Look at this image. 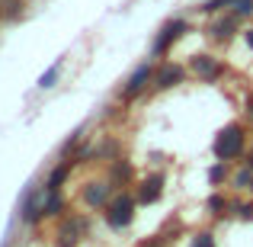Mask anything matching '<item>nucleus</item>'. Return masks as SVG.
Listing matches in <instances>:
<instances>
[{"label": "nucleus", "instance_id": "f257e3e1", "mask_svg": "<svg viewBox=\"0 0 253 247\" xmlns=\"http://www.w3.org/2000/svg\"><path fill=\"white\" fill-rule=\"evenodd\" d=\"M211 151H215V161H237V157H244V151H247V129H244V122L224 125L215 135Z\"/></svg>", "mask_w": 253, "mask_h": 247}, {"label": "nucleus", "instance_id": "f03ea898", "mask_svg": "<svg viewBox=\"0 0 253 247\" xmlns=\"http://www.w3.org/2000/svg\"><path fill=\"white\" fill-rule=\"evenodd\" d=\"M135 209H138V199L131 196V193H116L103 209L106 225H109L112 231H125L131 222H135Z\"/></svg>", "mask_w": 253, "mask_h": 247}, {"label": "nucleus", "instance_id": "7ed1b4c3", "mask_svg": "<svg viewBox=\"0 0 253 247\" xmlns=\"http://www.w3.org/2000/svg\"><path fill=\"white\" fill-rule=\"evenodd\" d=\"M189 32V23L186 19H170V23H164V29H161V36L154 39V45H151V58H164L167 51L173 49V45L179 42V39Z\"/></svg>", "mask_w": 253, "mask_h": 247}, {"label": "nucleus", "instance_id": "20e7f679", "mask_svg": "<svg viewBox=\"0 0 253 247\" xmlns=\"http://www.w3.org/2000/svg\"><path fill=\"white\" fill-rule=\"evenodd\" d=\"M164 183H167V173L164 170H154V173H148V177L138 180V190H135L138 205H154L157 199L164 196Z\"/></svg>", "mask_w": 253, "mask_h": 247}, {"label": "nucleus", "instance_id": "39448f33", "mask_svg": "<svg viewBox=\"0 0 253 247\" xmlns=\"http://www.w3.org/2000/svg\"><path fill=\"white\" fill-rule=\"evenodd\" d=\"M154 61H144V64H138L135 71H131V77L128 81H125V87H122V93H119V97L122 99H135L138 93H144L148 90V84L154 81Z\"/></svg>", "mask_w": 253, "mask_h": 247}, {"label": "nucleus", "instance_id": "423d86ee", "mask_svg": "<svg viewBox=\"0 0 253 247\" xmlns=\"http://www.w3.org/2000/svg\"><path fill=\"white\" fill-rule=\"evenodd\" d=\"M116 196V183L112 180H93L84 186V202L90 209H106V202Z\"/></svg>", "mask_w": 253, "mask_h": 247}, {"label": "nucleus", "instance_id": "0eeeda50", "mask_svg": "<svg viewBox=\"0 0 253 247\" xmlns=\"http://www.w3.org/2000/svg\"><path fill=\"white\" fill-rule=\"evenodd\" d=\"M189 71L199 77V81H218V77L224 74V64L218 61L215 55H192L189 58Z\"/></svg>", "mask_w": 253, "mask_h": 247}, {"label": "nucleus", "instance_id": "6e6552de", "mask_svg": "<svg viewBox=\"0 0 253 247\" xmlns=\"http://www.w3.org/2000/svg\"><path fill=\"white\" fill-rule=\"evenodd\" d=\"M186 81V68L183 64H173V61H164L161 68L154 71V90H170V87H179Z\"/></svg>", "mask_w": 253, "mask_h": 247}, {"label": "nucleus", "instance_id": "1a4fd4ad", "mask_svg": "<svg viewBox=\"0 0 253 247\" xmlns=\"http://www.w3.org/2000/svg\"><path fill=\"white\" fill-rule=\"evenodd\" d=\"M237 26H241V19L234 16V13H228V16H218L215 23L209 26V39L211 42H231L237 32Z\"/></svg>", "mask_w": 253, "mask_h": 247}, {"label": "nucleus", "instance_id": "9d476101", "mask_svg": "<svg viewBox=\"0 0 253 247\" xmlns=\"http://www.w3.org/2000/svg\"><path fill=\"white\" fill-rule=\"evenodd\" d=\"M19 218H23V225H36L39 218H42V193L32 190L29 196L23 199V212H19Z\"/></svg>", "mask_w": 253, "mask_h": 247}, {"label": "nucleus", "instance_id": "9b49d317", "mask_svg": "<svg viewBox=\"0 0 253 247\" xmlns=\"http://www.w3.org/2000/svg\"><path fill=\"white\" fill-rule=\"evenodd\" d=\"M109 180L116 183V190H119V186H131V183H135V170H131L128 161H112V167H109Z\"/></svg>", "mask_w": 253, "mask_h": 247}, {"label": "nucleus", "instance_id": "f8f14e48", "mask_svg": "<svg viewBox=\"0 0 253 247\" xmlns=\"http://www.w3.org/2000/svg\"><path fill=\"white\" fill-rule=\"evenodd\" d=\"M64 196L58 190H51V193H45V199H42V215H48V218H61L64 215Z\"/></svg>", "mask_w": 253, "mask_h": 247}, {"label": "nucleus", "instance_id": "ddd939ff", "mask_svg": "<svg viewBox=\"0 0 253 247\" xmlns=\"http://www.w3.org/2000/svg\"><path fill=\"white\" fill-rule=\"evenodd\" d=\"M71 170H74V161H64V164H58L55 170L48 173V180H45V193H51V190H61V183L71 177Z\"/></svg>", "mask_w": 253, "mask_h": 247}, {"label": "nucleus", "instance_id": "4468645a", "mask_svg": "<svg viewBox=\"0 0 253 247\" xmlns=\"http://www.w3.org/2000/svg\"><path fill=\"white\" fill-rule=\"evenodd\" d=\"M205 209H209L211 218H224V215H231V199L224 196V193H211L209 202H205Z\"/></svg>", "mask_w": 253, "mask_h": 247}, {"label": "nucleus", "instance_id": "2eb2a0df", "mask_svg": "<svg viewBox=\"0 0 253 247\" xmlns=\"http://www.w3.org/2000/svg\"><path fill=\"white\" fill-rule=\"evenodd\" d=\"M231 183H234L237 193H250L253 190V167L250 164H241V170L231 177Z\"/></svg>", "mask_w": 253, "mask_h": 247}, {"label": "nucleus", "instance_id": "dca6fc26", "mask_svg": "<svg viewBox=\"0 0 253 247\" xmlns=\"http://www.w3.org/2000/svg\"><path fill=\"white\" fill-rule=\"evenodd\" d=\"M228 180H231L228 161H215V164H211V170H209V183L211 186H221V183H228Z\"/></svg>", "mask_w": 253, "mask_h": 247}, {"label": "nucleus", "instance_id": "f3484780", "mask_svg": "<svg viewBox=\"0 0 253 247\" xmlns=\"http://www.w3.org/2000/svg\"><path fill=\"white\" fill-rule=\"evenodd\" d=\"M231 212H234L237 218H244V222H253V199H237V202H231Z\"/></svg>", "mask_w": 253, "mask_h": 247}, {"label": "nucleus", "instance_id": "a211bd4d", "mask_svg": "<svg viewBox=\"0 0 253 247\" xmlns=\"http://www.w3.org/2000/svg\"><path fill=\"white\" fill-rule=\"evenodd\" d=\"M58 77H61V61H55V64H51V68L45 71L42 77H39V87H42V90H51Z\"/></svg>", "mask_w": 253, "mask_h": 247}, {"label": "nucleus", "instance_id": "6ab92c4d", "mask_svg": "<svg viewBox=\"0 0 253 247\" xmlns=\"http://www.w3.org/2000/svg\"><path fill=\"white\" fill-rule=\"evenodd\" d=\"M231 3H234V0H205L199 10L209 13V16H215V13H228V10H231Z\"/></svg>", "mask_w": 253, "mask_h": 247}, {"label": "nucleus", "instance_id": "aec40b11", "mask_svg": "<svg viewBox=\"0 0 253 247\" xmlns=\"http://www.w3.org/2000/svg\"><path fill=\"white\" fill-rule=\"evenodd\" d=\"M228 13H234L237 19H247V16H253V0H234Z\"/></svg>", "mask_w": 253, "mask_h": 247}, {"label": "nucleus", "instance_id": "412c9836", "mask_svg": "<svg viewBox=\"0 0 253 247\" xmlns=\"http://www.w3.org/2000/svg\"><path fill=\"white\" fill-rule=\"evenodd\" d=\"M192 247H218L215 235H211V231H199V235L192 238Z\"/></svg>", "mask_w": 253, "mask_h": 247}, {"label": "nucleus", "instance_id": "4be33fe9", "mask_svg": "<svg viewBox=\"0 0 253 247\" xmlns=\"http://www.w3.org/2000/svg\"><path fill=\"white\" fill-rule=\"evenodd\" d=\"M138 247H167V241L164 238H148V241H141Z\"/></svg>", "mask_w": 253, "mask_h": 247}, {"label": "nucleus", "instance_id": "5701e85b", "mask_svg": "<svg viewBox=\"0 0 253 247\" xmlns=\"http://www.w3.org/2000/svg\"><path fill=\"white\" fill-rule=\"evenodd\" d=\"M244 42H247V49L253 51V26H247V29H244Z\"/></svg>", "mask_w": 253, "mask_h": 247}, {"label": "nucleus", "instance_id": "b1692460", "mask_svg": "<svg viewBox=\"0 0 253 247\" xmlns=\"http://www.w3.org/2000/svg\"><path fill=\"white\" fill-rule=\"evenodd\" d=\"M247 116H253V97L247 99Z\"/></svg>", "mask_w": 253, "mask_h": 247}]
</instances>
